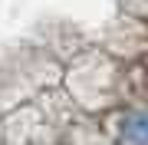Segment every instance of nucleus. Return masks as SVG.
I'll return each instance as SVG.
<instances>
[{"label":"nucleus","instance_id":"1","mask_svg":"<svg viewBox=\"0 0 148 145\" xmlns=\"http://www.w3.org/2000/svg\"><path fill=\"white\" fill-rule=\"evenodd\" d=\"M119 145H148V112L125 115L119 129Z\"/></svg>","mask_w":148,"mask_h":145}]
</instances>
